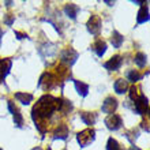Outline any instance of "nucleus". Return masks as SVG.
Masks as SVG:
<instances>
[{
  "instance_id": "f704fd0d",
  "label": "nucleus",
  "mask_w": 150,
  "mask_h": 150,
  "mask_svg": "<svg viewBox=\"0 0 150 150\" xmlns=\"http://www.w3.org/2000/svg\"><path fill=\"white\" fill-rule=\"evenodd\" d=\"M47 150H52V149H51V147H48V149H47Z\"/></svg>"
},
{
  "instance_id": "4be33fe9",
  "label": "nucleus",
  "mask_w": 150,
  "mask_h": 150,
  "mask_svg": "<svg viewBox=\"0 0 150 150\" xmlns=\"http://www.w3.org/2000/svg\"><path fill=\"white\" fill-rule=\"evenodd\" d=\"M123 41H124L123 36L119 32H116V30H115V32L112 33V37H111L112 45H113L115 48H120V47H122V44H123Z\"/></svg>"
},
{
  "instance_id": "f8f14e48",
  "label": "nucleus",
  "mask_w": 150,
  "mask_h": 150,
  "mask_svg": "<svg viewBox=\"0 0 150 150\" xmlns=\"http://www.w3.org/2000/svg\"><path fill=\"white\" fill-rule=\"evenodd\" d=\"M12 67L11 59H0V82H3Z\"/></svg>"
},
{
  "instance_id": "7c9ffc66",
  "label": "nucleus",
  "mask_w": 150,
  "mask_h": 150,
  "mask_svg": "<svg viewBox=\"0 0 150 150\" xmlns=\"http://www.w3.org/2000/svg\"><path fill=\"white\" fill-rule=\"evenodd\" d=\"M128 150H141V149H139L138 146H131V147H130V149H128Z\"/></svg>"
},
{
  "instance_id": "ddd939ff",
  "label": "nucleus",
  "mask_w": 150,
  "mask_h": 150,
  "mask_svg": "<svg viewBox=\"0 0 150 150\" xmlns=\"http://www.w3.org/2000/svg\"><path fill=\"white\" fill-rule=\"evenodd\" d=\"M68 137V127L66 124H59L53 131V139H67Z\"/></svg>"
},
{
  "instance_id": "72a5a7b5",
  "label": "nucleus",
  "mask_w": 150,
  "mask_h": 150,
  "mask_svg": "<svg viewBox=\"0 0 150 150\" xmlns=\"http://www.w3.org/2000/svg\"><path fill=\"white\" fill-rule=\"evenodd\" d=\"M32 150H42V149H41L40 146H37V147H34V149H32Z\"/></svg>"
},
{
  "instance_id": "cd10ccee",
  "label": "nucleus",
  "mask_w": 150,
  "mask_h": 150,
  "mask_svg": "<svg viewBox=\"0 0 150 150\" xmlns=\"http://www.w3.org/2000/svg\"><path fill=\"white\" fill-rule=\"evenodd\" d=\"M14 21H15V15H12V14H6L4 15V23L7 26H12Z\"/></svg>"
},
{
  "instance_id": "9b49d317",
  "label": "nucleus",
  "mask_w": 150,
  "mask_h": 150,
  "mask_svg": "<svg viewBox=\"0 0 150 150\" xmlns=\"http://www.w3.org/2000/svg\"><path fill=\"white\" fill-rule=\"evenodd\" d=\"M122 64H123L122 56L116 55V56H112L107 63H104V67L107 68V70H109V71H116V70H119V68L122 67Z\"/></svg>"
},
{
  "instance_id": "20e7f679",
  "label": "nucleus",
  "mask_w": 150,
  "mask_h": 150,
  "mask_svg": "<svg viewBox=\"0 0 150 150\" xmlns=\"http://www.w3.org/2000/svg\"><path fill=\"white\" fill-rule=\"evenodd\" d=\"M94 139H96V131L93 128H87V130H83L76 134V141H78L81 147L89 146L90 143L94 142Z\"/></svg>"
},
{
  "instance_id": "a211bd4d",
  "label": "nucleus",
  "mask_w": 150,
  "mask_h": 150,
  "mask_svg": "<svg viewBox=\"0 0 150 150\" xmlns=\"http://www.w3.org/2000/svg\"><path fill=\"white\" fill-rule=\"evenodd\" d=\"M147 21H149V8H147V6H142L141 10L138 11L137 22H138V23H145Z\"/></svg>"
},
{
  "instance_id": "7ed1b4c3",
  "label": "nucleus",
  "mask_w": 150,
  "mask_h": 150,
  "mask_svg": "<svg viewBox=\"0 0 150 150\" xmlns=\"http://www.w3.org/2000/svg\"><path fill=\"white\" fill-rule=\"evenodd\" d=\"M79 53L72 48H66L62 51L60 53V63L62 66H66V67H71L72 64L78 60Z\"/></svg>"
},
{
  "instance_id": "c9c22d12",
  "label": "nucleus",
  "mask_w": 150,
  "mask_h": 150,
  "mask_svg": "<svg viewBox=\"0 0 150 150\" xmlns=\"http://www.w3.org/2000/svg\"><path fill=\"white\" fill-rule=\"evenodd\" d=\"M0 150H3V149H1V147H0Z\"/></svg>"
},
{
  "instance_id": "f03ea898",
  "label": "nucleus",
  "mask_w": 150,
  "mask_h": 150,
  "mask_svg": "<svg viewBox=\"0 0 150 150\" xmlns=\"http://www.w3.org/2000/svg\"><path fill=\"white\" fill-rule=\"evenodd\" d=\"M56 85H59V79H57V76H56L55 74H52V72H44L38 81V86L41 87V89H44L45 91L53 89Z\"/></svg>"
},
{
  "instance_id": "6e6552de",
  "label": "nucleus",
  "mask_w": 150,
  "mask_h": 150,
  "mask_svg": "<svg viewBox=\"0 0 150 150\" xmlns=\"http://www.w3.org/2000/svg\"><path fill=\"white\" fill-rule=\"evenodd\" d=\"M40 55H41V57L42 59H51V57H53V56L56 55V52H57V49H56V45L55 44H44L42 47L40 48Z\"/></svg>"
},
{
  "instance_id": "393cba45",
  "label": "nucleus",
  "mask_w": 150,
  "mask_h": 150,
  "mask_svg": "<svg viewBox=\"0 0 150 150\" xmlns=\"http://www.w3.org/2000/svg\"><path fill=\"white\" fill-rule=\"evenodd\" d=\"M127 78H128V81H131V82L135 83L142 78V75L139 74L137 70H131V71H128V74H127Z\"/></svg>"
},
{
  "instance_id": "f3484780",
  "label": "nucleus",
  "mask_w": 150,
  "mask_h": 150,
  "mask_svg": "<svg viewBox=\"0 0 150 150\" xmlns=\"http://www.w3.org/2000/svg\"><path fill=\"white\" fill-rule=\"evenodd\" d=\"M72 103L71 101H68V100L66 98H60V103H59V109L57 111H60L63 115H67L70 113V112L72 111Z\"/></svg>"
},
{
  "instance_id": "c85d7f7f",
  "label": "nucleus",
  "mask_w": 150,
  "mask_h": 150,
  "mask_svg": "<svg viewBox=\"0 0 150 150\" xmlns=\"http://www.w3.org/2000/svg\"><path fill=\"white\" fill-rule=\"evenodd\" d=\"M15 36L18 40H22V38H28V34L26 33H21V32H15Z\"/></svg>"
},
{
  "instance_id": "e433bc0d",
  "label": "nucleus",
  "mask_w": 150,
  "mask_h": 150,
  "mask_svg": "<svg viewBox=\"0 0 150 150\" xmlns=\"http://www.w3.org/2000/svg\"><path fill=\"white\" fill-rule=\"evenodd\" d=\"M64 150H67V149H64Z\"/></svg>"
},
{
  "instance_id": "5701e85b",
  "label": "nucleus",
  "mask_w": 150,
  "mask_h": 150,
  "mask_svg": "<svg viewBox=\"0 0 150 150\" xmlns=\"http://www.w3.org/2000/svg\"><path fill=\"white\" fill-rule=\"evenodd\" d=\"M135 64L138 66V67H145L147 64V56L142 52H138L137 55H135Z\"/></svg>"
},
{
  "instance_id": "b1692460",
  "label": "nucleus",
  "mask_w": 150,
  "mask_h": 150,
  "mask_svg": "<svg viewBox=\"0 0 150 150\" xmlns=\"http://www.w3.org/2000/svg\"><path fill=\"white\" fill-rule=\"evenodd\" d=\"M124 135H126V138L128 139V141H130L131 143H134V142H135V139H137V138L139 137V131H138V130H135V128H131V130H130V131H127V132H126Z\"/></svg>"
},
{
  "instance_id": "1a4fd4ad",
  "label": "nucleus",
  "mask_w": 150,
  "mask_h": 150,
  "mask_svg": "<svg viewBox=\"0 0 150 150\" xmlns=\"http://www.w3.org/2000/svg\"><path fill=\"white\" fill-rule=\"evenodd\" d=\"M117 100L115 98V97H107V98L104 100L103 103V107H101V109H103L104 113H108V115H112L116 109H117Z\"/></svg>"
},
{
  "instance_id": "c756f323",
  "label": "nucleus",
  "mask_w": 150,
  "mask_h": 150,
  "mask_svg": "<svg viewBox=\"0 0 150 150\" xmlns=\"http://www.w3.org/2000/svg\"><path fill=\"white\" fill-rule=\"evenodd\" d=\"M141 127H142V128L146 131V132H149V126H147V122H145V120H143V122L141 123Z\"/></svg>"
},
{
  "instance_id": "412c9836",
  "label": "nucleus",
  "mask_w": 150,
  "mask_h": 150,
  "mask_svg": "<svg viewBox=\"0 0 150 150\" xmlns=\"http://www.w3.org/2000/svg\"><path fill=\"white\" fill-rule=\"evenodd\" d=\"M127 89H128V83H127V81H124V79H117V81L115 82V91H116L117 94L126 93Z\"/></svg>"
},
{
  "instance_id": "2eb2a0df",
  "label": "nucleus",
  "mask_w": 150,
  "mask_h": 150,
  "mask_svg": "<svg viewBox=\"0 0 150 150\" xmlns=\"http://www.w3.org/2000/svg\"><path fill=\"white\" fill-rule=\"evenodd\" d=\"M81 119L83 120L85 124L93 126L96 123V120H97V113H94V112H82L81 113Z\"/></svg>"
},
{
  "instance_id": "dca6fc26",
  "label": "nucleus",
  "mask_w": 150,
  "mask_h": 150,
  "mask_svg": "<svg viewBox=\"0 0 150 150\" xmlns=\"http://www.w3.org/2000/svg\"><path fill=\"white\" fill-rule=\"evenodd\" d=\"M91 49H93V51H96L97 56H100V57H101V56L107 52V42H105V41H103V40H97Z\"/></svg>"
},
{
  "instance_id": "423d86ee",
  "label": "nucleus",
  "mask_w": 150,
  "mask_h": 150,
  "mask_svg": "<svg viewBox=\"0 0 150 150\" xmlns=\"http://www.w3.org/2000/svg\"><path fill=\"white\" fill-rule=\"evenodd\" d=\"M87 30L93 36H98L101 32V18L98 15H91L90 19L87 21Z\"/></svg>"
},
{
  "instance_id": "6ab92c4d",
  "label": "nucleus",
  "mask_w": 150,
  "mask_h": 150,
  "mask_svg": "<svg viewBox=\"0 0 150 150\" xmlns=\"http://www.w3.org/2000/svg\"><path fill=\"white\" fill-rule=\"evenodd\" d=\"M74 85H75V89H76V91H78L79 96L86 97V96L89 94V85L81 82V81H74Z\"/></svg>"
},
{
  "instance_id": "aec40b11",
  "label": "nucleus",
  "mask_w": 150,
  "mask_h": 150,
  "mask_svg": "<svg viewBox=\"0 0 150 150\" xmlns=\"http://www.w3.org/2000/svg\"><path fill=\"white\" fill-rule=\"evenodd\" d=\"M15 98L19 101V103H22L23 105H29V104L33 101V94H30V93H22V91H19V93H15Z\"/></svg>"
},
{
  "instance_id": "473e14b6",
  "label": "nucleus",
  "mask_w": 150,
  "mask_h": 150,
  "mask_svg": "<svg viewBox=\"0 0 150 150\" xmlns=\"http://www.w3.org/2000/svg\"><path fill=\"white\" fill-rule=\"evenodd\" d=\"M1 36H3V32H1V29H0V42H1Z\"/></svg>"
},
{
  "instance_id": "bb28decb",
  "label": "nucleus",
  "mask_w": 150,
  "mask_h": 150,
  "mask_svg": "<svg viewBox=\"0 0 150 150\" xmlns=\"http://www.w3.org/2000/svg\"><path fill=\"white\" fill-rule=\"evenodd\" d=\"M139 94H141V93H139V89L137 86H131L130 87V98L132 100V101H135V100L138 98Z\"/></svg>"
},
{
  "instance_id": "39448f33",
  "label": "nucleus",
  "mask_w": 150,
  "mask_h": 150,
  "mask_svg": "<svg viewBox=\"0 0 150 150\" xmlns=\"http://www.w3.org/2000/svg\"><path fill=\"white\" fill-rule=\"evenodd\" d=\"M135 112L138 115H147V112H149V100L142 93L135 100Z\"/></svg>"
},
{
  "instance_id": "9d476101",
  "label": "nucleus",
  "mask_w": 150,
  "mask_h": 150,
  "mask_svg": "<svg viewBox=\"0 0 150 150\" xmlns=\"http://www.w3.org/2000/svg\"><path fill=\"white\" fill-rule=\"evenodd\" d=\"M8 109H10V112H11L12 116H14V123H15V126L21 128V127L23 126V116H22L21 111L14 105L12 101H8Z\"/></svg>"
},
{
  "instance_id": "0eeeda50",
  "label": "nucleus",
  "mask_w": 150,
  "mask_h": 150,
  "mask_svg": "<svg viewBox=\"0 0 150 150\" xmlns=\"http://www.w3.org/2000/svg\"><path fill=\"white\" fill-rule=\"evenodd\" d=\"M123 124V120L122 117L116 113H112V115H108V117L105 119V126H107L108 130L111 131H116L119 130Z\"/></svg>"
},
{
  "instance_id": "f257e3e1",
  "label": "nucleus",
  "mask_w": 150,
  "mask_h": 150,
  "mask_svg": "<svg viewBox=\"0 0 150 150\" xmlns=\"http://www.w3.org/2000/svg\"><path fill=\"white\" fill-rule=\"evenodd\" d=\"M59 103H60V98H56V97H53L51 94H45L33 107L32 119H33V122H34V124H36L37 130L42 135L47 132V128H48L45 120L48 117H51L52 113L55 111L59 109Z\"/></svg>"
},
{
  "instance_id": "4468645a",
  "label": "nucleus",
  "mask_w": 150,
  "mask_h": 150,
  "mask_svg": "<svg viewBox=\"0 0 150 150\" xmlns=\"http://www.w3.org/2000/svg\"><path fill=\"white\" fill-rule=\"evenodd\" d=\"M64 12H66V15H67L68 18L75 19L79 12V7L74 3H68V4H66V7H64Z\"/></svg>"
},
{
  "instance_id": "2f4dec72",
  "label": "nucleus",
  "mask_w": 150,
  "mask_h": 150,
  "mask_svg": "<svg viewBox=\"0 0 150 150\" xmlns=\"http://www.w3.org/2000/svg\"><path fill=\"white\" fill-rule=\"evenodd\" d=\"M105 3H107L108 6H113V4H115V1H105Z\"/></svg>"
},
{
  "instance_id": "a878e982",
  "label": "nucleus",
  "mask_w": 150,
  "mask_h": 150,
  "mask_svg": "<svg viewBox=\"0 0 150 150\" xmlns=\"http://www.w3.org/2000/svg\"><path fill=\"white\" fill-rule=\"evenodd\" d=\"M107 150H122V147H120V145H119L116 139L109 138L107 142Z\"/></svg>"
}]
</instances>
